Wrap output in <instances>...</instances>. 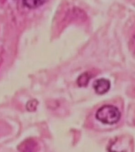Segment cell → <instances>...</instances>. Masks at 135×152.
<instances>
[{"instance_id": "3", "label": "cell", "mask_w": 135, "mask_h": 152, "mask_svg": "<svg viewBox=\"0 0 135 152\" xmlns=\"http://www.w3.org/2000/svg\"><path fill=\"white\" fill-rule=\"evenodd\" d=\"M47 0H23L24 4L27 7L31 9H35L39 7L46 2Z\"/></svg>"}, {"instance_id": "4", "label": "cell", "mask_w": 135, "mask_h": 152, "mask_svg": "<svg viewBox=\"0 0 135 152\" xmlns=\"http://www.w3.org/2000/svg\"><path fill=\"white\" fill-rule=\"evenodd\" d=\"M90 76L88 73H85L81 75L78 79V83L80 86H85L87 85L89 81Z\"/></svg>"}, {"instance_id": "2", "label": "cell", "mask_w": 135, "mask_h": 152, "mask_svg": "<svg viewBox=\"0 0 135 152\" xmlns=\"http://www.w3.org/2000/svg\"><path fill=\"white\" fill-rule=\"evenodd\" d=\"M93 87L98 94L102 95L108 91L110 88V83L106 79H99L93 83Z\"/></svg>"}, {"instance_id": "1", "label": "cell", "mask_w": 135, "mask_h": 152, "mask_svg": "<svg viewBox=\"0 0 135 152\" xmlns=\"http://www.w3.org/2000/svg\"><path fill=\"white\" fill-rule=\"evenodd\" d=\"M96 117L102 123L113 125L120 121L121 113L118 108L114 106L104 105L98 110Z\"/></svg>"}, {"instance_id": "5", "label": "cell", "mask_w": 135, "mask_h": 152, "mask_svg": "<svg viewBox=\"0 0 135 152\" xmlns=\"http://www.w3.org/2000/svg\"><path fill=\"white\" fill-rule=\"evenodd\" d=\"M131 43H132V45H133V50L135 52V36L134 37Z\"/></svg>"}]
</instances>
